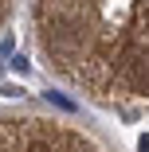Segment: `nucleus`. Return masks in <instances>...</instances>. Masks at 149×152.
Listing matches in <instances>:
<instances>
[{"instance_id": "1", "label": "nucleus", "mask_w": 149, "mask_h": 152, "mask_svg": "<svg viewBox=\"0 0 149 152\" xmlns=\"http://www.w3.org/2000/svg\"><path fill=\"white\" fill-rule=\"evenodd\" d=\"M141 152H149V137H141Z\"/></svg>"}]
</instances>
